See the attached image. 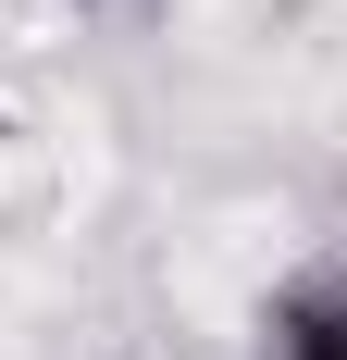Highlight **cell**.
Returning <instances> with one entry per match:
<instances>
[{
  "mask_svg": "<svg viewBox=\"0 0 347 360\" xmlns=\"http://www.w3.org/2000/svg\"><path fill=\"white\" fill-rule=\"evenodd\" d=\"M248 360H347V261L285 274V286L248 311Z\"/></svg>",
  "mask_w": 347,
  "mask_h": 360,
  "instance_id": "6da1fadb",
  "label": "cell"
}]
</instances>
